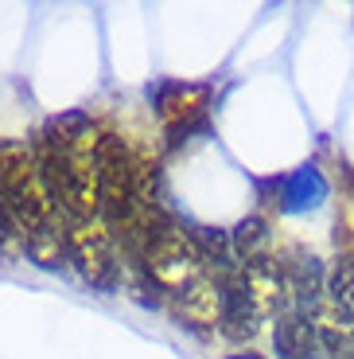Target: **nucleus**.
Segmentation results:
<instances>
[{
	"instance_id": "obj_9",
	"label": "nucleus",
	"mask_w": 354,
	"mask_h": 359,
	"mask_svg": "<svg viewBox=\"0 0 354 359\" xmlns=\"http://www.w3.org/2000/svg\"><path fill=\"white\" fill-rule=\"evenodd\" d=\"M24 254V238H20L16 223H12L8 207H4V199H0V258H20Z\"/></svg>"
},
{
	"instance_id": "obj_10",
	"label": "nucleus",
	"mask_w": 354,
	"mask_h": 359,
	"mask_svg": "<svg viewBox=\"0 0 354 359\" xmlns=\"http://www.w3.org/2000/svg\"><path fill=\"white\" fill-rule=\"evenodd\" d=\"M230 359H257V355H230Z\"/></svg>"
},
{
	"instance_id": "obj_7",
	"label": "nucleus",
	"mask_w": 354,
	"mask_h": 359,
	"mask_svg": "<svg viewBox=\"0 0 354 359\" xmlns=\"http://www.w3.org/2000/svg\"><path fill=\"white\" fill-rule=\"evenodd\" d=\"M230 246H234V258H238L241 266L265 258L269 254V223L261 215L241 219L238 226H230Z\"/></svg>"
},
{
	"instance_id": "obj_2",
	"label": "nucleus",
	"mask_w": 354,
	"mask_h": 359,
	"mask_svg": "<svg viewBox=\"0 0 354 359\" xmlns=\"http://www.w3.org/2000/svg\"><path fill=\"white\" fill-rule=\"evenodd\" d=\"M0 199L24 238V254L43 269H62L71 262V243L47 191L36 144L0 141Z\"/></svg>"
},
{
	"instance_id": "obj_6",
	"label": "nucleus",
	"mask_w": 354,
	"mask_h": 359,
	"mask_svg": "<svg viewBox=\"0 0 354 359\" xmlns=\"http://www.w3.org/2000/svg\"><path fill=\"white\" fill-rule=\"evenodd\" d=\"M327 191H331L327 176H323L316 164H300V168H292L288 176L273 180V203L284 215H304V211L323 207Z\"/></svg>"
},
{
	"instance_id": "obj_3",
	"label": "nucleus",
	"mask_w": 354,
	"mask_h": 359,
	"mask_svg": "<svg viewBox=\"0 0 354 359\" xmlns=\"http://www.w3.org/2000/svg\"><path fill=\"white\" fill-rule=\"evenodd\" d=\"M133 258L144 273V285L152 293L168 297L171 305L206 273L203 254L195 246V234L187 231L179 219H171L168 211H160L148 223L144 238L133 246Z\"/></svg>"
},
{
	"instance_id": "obj_8",
	"label": "nucleus",
	"mask_w": 354,
	"mask_h": 359,
	"mask_svg": "<svg viewBox=\"0 0 354 359\" xmlns=\"http://www.w3.org/2000/svg\"><path fill=\"white\" fill-rule=\"evenodd\" d=\"M327 305L354 313V250L339 254L327 269Z\"/></svg>"
},
{
	"instance_id": "obj_1",
	"label": "nucleus",
	"mask_w": 354,
	"mask_h": 359,
	"mask_svg": "<svg viewBox=\"0 0 354 359\" xmlns=\"http://www.w3.org/2000/svg\"><path fill=\"white\" fill-rule=\"evenodd\" d=\"M39 168H43L47 191L62 219L66 238L71 234L98 231V172H101V133L86 114H59L43 126L36 141Z\"/></svg>"
},
{
	"instance_id": "obj_5",
	"label": "nucleus",
	"mask_w": 354,
	"mask_h": 359,
	"mask_svg": "<svg viewBox=\"0 0 354 359\" xmlns=\"http://www.w3.org/2000/svg\"><path fill=\"white\" fill-rule=\"evenodd\" d=\"M265 320H269V309L249 293V285L241 281V269H238V278L222 281V316H218L222 336L246 344V340H253V336L261 332Z\"/></svg>"
},
{
	"instance_id": "obj_4",
	"label": "nucleus",
	"mask_w": 354,
	"mask_h": 359,
	"mask_svg": "<svg viewBox=\"0 0 354 359\" xmlns=\"http://www.w3.org/2000/svg\"><path fill=\"white\" fill-rule=\"evenodd\" d=\"M148 98H152V109L160 114V121H164V129H168L171 149L191 141V133L206 129L211 94L199 82H156V86H148Z\"/></svg>"
}]
</instances>
